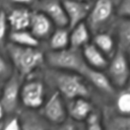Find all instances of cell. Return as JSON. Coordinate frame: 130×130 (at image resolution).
<instances>
[{
    "instance_id": "obj_29",
    "label": "cell",
    "mask_w": 130,
    "mask_h": 130,
    "mask_svg": "<svg viewBox=\"0 0 130 130\" xmlns=\"http://www.w3.org/2000/svg\"><path fill=\"white\" fill-rule=\"evenodd\" d=\"M118 13L122 18H130V0H122L119 8Z\"/></svg>"
},
{
    "instance_id": "obj_12",
    "label": "cell",
    "mask_w": 130,
    "mask_h": 130,
    "mask_svg": "<svg viewBox=\"0 0 130 130\" xmlns=\"http://www.w3.org/2000/svg\"><path fill=\"white\" fill-rule=\"evenodd\" d=\"M54 23L45 12H35L31 15L28 30L38 39H46L53 34Z\"/></svg>"
},
{
    "instance_id": "obj_27",
    "label": "cell",
    "mask_w": 130,
    "mask_h": 130,
    "mask_svg": "<svg viewBox=\"0 0 130 130\" xmlns=\"http://www.w3.org/2000/svg\"><path fill=\"white\" fill-rule=\"evenodd\" d=\"M8 20H7V14L0 10V46L3 45L4 40L6 38L7 29H8Z\"/></svg>"
},
{
    "instance_id": "obj_7",
    "label": "cell",
    "mask_w": 130,
    "mask_h": 130,
    "mask_svg": "<svg viewBox=\"0 0 130 130\" xmlns=\"http://www.w3.org/2000/svg\"><path fill=\"white\" fill-rule=\"evenodd\" d=\"M39 112L51 126L58 125L68 118L67 104L64 98L56 90L46 100Z\"/></svg>"
},
{
    "instance_id": "obj_5",
    "label": "cell",
    "mask_w": 130,
    "mask_h": 130,
    "mask_svg": "<svg viewBox=\"0 0 130 130\" xmlns=\"http://www.w3.org/2000/svg\"><path fill=\"white\" fill-rule=\"evenodd\" d=\"M46 100V87L42 80L31 79L22 83L20 90V105L23 109L40 111Z\"/></svg>"
},
{
    "instance_id": "obj_17",
    "label": "cell",
    "mask_w": 130,
    "mask_h": 130,
    "mask_svg": "<svg viewBox=\"0 0 130 130\" xmlns=\"http://www.w3.org/2000/svg\"><path fill=\"white\" fill-rule=\"evenodd\" d=\"M44 12L49 16L52 22L58 27L68 26L69 24L68 17H67V13H66V10L62 2L60 3L57 1H53V2L47 3L44 7Z\"/></svg>"
},
{
    "instance_id": "obj_14",
    "label": "cell",
    "mask_w": 130,
    "mask_h": 130,
    "mask_svg": "<svg viewBox=\"0 0 130 130\" xmlns=\"http://www.w3.org/2000/svg\"><path fill=\"white\" fill-rule=\"evenodd\" d=\"M82 55L84 58L85 63L90 68L96 69V70H104L107 69L109 66V59L108 57L100 50L98 49L93 44H87L82 48Z\"/></svg>"
},
{
    "instance_id": "obj_23",
    "label": "cell",
    "mask_w": 130,
    "mask_h": 130,
    "mask_svg": "<svg viewBox=\"0 0 130 130\" xmlns=\"http://www.w3.org/2000/svg\"><path fill=\"white\" fill-rule=\"evenodd\" d=\"M117 32L121 50L130 49V18H122L119 21Z\"/></svg>"
},
{
    "instance_id": "obj_3",
    "label": "cell",
    "mask_w": 130,
    "mask_h": 130,
    "mask_svg": "<svg viewBox=\"0 0 130 130\" xmlns=\"http://www.w3.org/2000/svg\"><path fill=\"white\" fill-rule=\"evenodd\" d=\"M53 80L56 91L67 102L78 98L90 99V89L85 83L84 78L79 74L61 71L54 76Z\"/></svg>"
},
{
    "instance_id": "obj_2",
    "label": "cell",
    "mask_w": 130,
    "mask_h": 130,
    "mask_svg": "<svg viewBox=\"0 0 130 130\" xmlns=\"http://www.w3.org/2000/svg\"><path fill=\"white\" fill-rule=\"evenodd\" d=\"M45 59L51 67L57 70L79 75H82L84 69L87 67L82 52L70 47L60 51H50L47 53Z\"/></svg>"
},
{
    "instance_id": "obj_6",
    "label": "cell",
    "mask_w": 130,
    "mask_h": 130,
    "mask_svg": "<svg viewBox=\"0 0 130 130\" xmlns=\"http://www.w3.org/2000/svg\"><path fill=\"white\" fill-rule=\"evenodd\" d=\"M21 77L18 74H12L2 86L0 102L4 108L7 117L18 114L20 106V90H21Z\"/></svg>"
},
{
    "instance_id": "obj_4",
    "label": "cell",
    "mask_w": 130,
    "mask_h": 130,
    "mask_svg": "<svg viewBox=\"0 0 130 130\" xmlns=\"http://www.w3.org/2000/svg\"><path fill=\"white\" fill-rule=\"evenodd\" d=\"M107 75L115 88L123 89L130 82V64L123 50H118L107 67Z\"/></svg>"
},
{
    "instance_id": "obj_33",
    "label": "cell",
    "mask_w": 130,
    "mask_h": 130,
    "mask_svg": "<svg viewBox=\"0 0 130 130\" xmlns=\"http://www.w3.org/2000/svg\"><path fill=\"white\" fill-rule=\"evenodd\" d=\"M73 1H80V2H89L90 0H73Z\"/></svg>"
},
{
    "instance_id": "obj_18",
    "label": "cell",
    "mask_w": 130,
    "mask_h": 130,
    "mask_svg": "<svg viewBox=\"0 0 130 130\" xmlns=\"http://www.w3.org/2000/svg\"><path fill=\"white\" fill-rule=\"evenodd\" d=\"M70 30V48L79 50V48H83L89 44V27L85 22L79 23Z\"/></svg>"
},
{
    "instance_id": "obj_20",
    "label": "cell",
    "mask_w": 130,
    "mask_h": 130,
    "mask_svg": "<svg viewBox=\"0 0 130 130\" xmlns=\"http://www.w3.org/2000/svg\"><path fill=\"white\" fill-rule=\"evenodd\" d=\"M10 43L27 48H37L39 46V40L28 30H12L9 35Z\"/></svg>"
},
{
    "instance_id": "obj_8",
    "label": "cell",
    "mask_w": 130,
    "mask_h": 130,
    "mask_svg": "<svg viewBox=\"0 0 130 130\" xmlns=\"http://www.w3.org/2000/svg\"><path fill=\"white\" fill-rule=\"evenodd\" d=\"M114 12V3L112 0H96L90 9L87 17L88 27L98 30L112 17Z\"/></svg>"
},
{
    "instance_id": "obj_31",
    "label": "cell",
    "mask_w": 130,
    "mask_h": 130,
    "mask_svg": "<svg viewBox=\"0 0 130 130\" xmlns=\"http://www.w3.org/2000/svg\"><path fill=\"white\" fill-rule=\"evenodd\" d=\"M12 1H14L16 3H19V4H29L34 0H12Z\"/></svg>"
},
{
    "instance_id": "obj_9",
    "label": "cell",
    "mask_w": 130,
    "mask_h": 130,
    "mask_svg": "<svg viewBox=\"0 0 130 130\" xmlns=\"http://www.w3.org/2000/svg\"><path fill=\"white\" fill-rule=\"evenodd\" d=\"M63 6L66 10L68 17V26L73 28L79 23L84 22L83 20L88 17V14L91 9V4L89 2H80L73 0H63Z\"/></svg>"
},
{
    "instance_id": "obj_1",
    "label": "cell",
    "mask_w": 130,
    "mask_h": 130,
    "mask_svg": "<svg viewBox=\"0 0 130 130\" xmlns=\"http://www.w3.org/2000/svg\"><path fill=\"white\" fill-rule=\"evenodd\" d=\"M7 52L21 78L29 76L45 60L44 54L37 48L21 47L10 43L7 46Z\"/></svg>"
},
{
    "instance_id": "obj_30",
    "label": "cell",
    "mask_w": 130,
    "mask_h": 130,
    "mask_svg": "<svg viewBox=\"0 0 130 130\" xmlns=\"http://www.w3.org/2000/svg\"><path fill=\"white\" fill-rule=\"evenodd\" d=\"M6 118H7V115H6L5 111H4V108H3L2 104H1V102H0V127H2V125H3L4 121L6 120Z\"/></svg>"
},
{
    "instance_id": "obj_24",
    "label": "cell",
    "mask_w": 130,
    "mask_h": 130,
    "mask_svg": "<svg viewBox=\"0 0 130 130\" xmlns=\"http://www.w3.org/2000/svg\"><path fill=\"white\" fill-rule=\"evenodd\" d=\"M85 130H105L102 111L96 109L89 116L85 121Z\"/></svg>"
},
{
    "instance_id": "obj_28",
    "label": "cell",
    "mask_w": 130,
    "mask_h": 130,
    "mask_svg": "<svg viewBox=\"0 0 130 130\" xmlns=\"http://www.w3.org/2000/svg\"><path fill=\"white\" fill-rule=\"evenodd\" d=\"M11 75H12V72H11L10 66L0 55V80L6 81L11 77Z\"/></svg>"
},
{
    "instance_id": "obj_35",
    "label": "cell",
    "mask_w": 130,
    "mask_h": 130,
    "mask_svg": "<svg viewBox=\"0 0 130 130\" xmlns=\"http://www.w3.org/2000/svg\"><path fill=\"white\" fill-rule=\"evenodd\" d=\"M127 86H128V87H129V88H130V82H129V84H128V85H127Z\"/></svg>"
},
{
    "instance_id": "obj_13",
    "label": "cell",
    "mask_w": 130,
    "mask_h": 130,
    "mask_svg": "<svg viewBox=\"0 0 130 130\" xmlns=\"http://www.w3.org/2000/svg\"><path fill=\"white\" fill-rule=\"evenodd\" d=\"M21 130H50L51 125L44 119L39 111L23 109L18 112Z\"/></svg>"
},
{
    "instance_id": "obj_32",
    "label": "cell",
    "mask_w": 130,
    "mask_h": 130,
    "mask_svg": "<svg viewBox=\"0 0 130 130\" xmlns=\"http://www.w3.org/2000/svg\"><path fill=\"white\" fill-rule=\"evenodd\" d=\"M128 61H129V64H130V49H128Z\"/></svg>"
},
{
    "instance_id": "obj_15",
    "label": "cell",
    "mask_w": 130,
    "mask_h": 130,
    "mask_svg": "<svg viewBox=\"0 0 130 130\" xmlns=\"http://www.w3.org/2000/svg\"><path fill=\"white\" fill-rule=\"evenodd\" d=\"M105 130H130V116H123L113 108L102 111Z\"/></svg>"
},
{
    "instance_id": "obj_19",
    "label": "cell",
    "mask_w": 130,
    "mask_h": 130,
    "mask_svg": "<svg viewBox=\"0 0 130 130\" xmlns=\"http://www.w3.org/2000/svg\"><path fill=\"white\" fill-rule=\"evenodd\" d=\"M51 51H60L70 47V32L66 27H58L50 37Z\"/></svg>"
},
{
    "instance_id": "obj_34",
    "label": "cell",
    "mask_w": 130,
    "mask_h": 130,
    "mask_svg": "<svg viewBox=\"0 0 130 130\" xmlns=\"http://www.w3.org/2000/svg\"><path fill=\"white\" fill-rule=\"evenodd\" d=\"M1 90H2V86L0 85V94H1Z\"/></svg>"
},
{
    "instance_id": "obj_26",
    "label": "cell",
    "mask_w": 130,
    "mask_h": 130,
    "mask_svg": "<svg viewBox=\"0 0 130 130\" xmlns=\"http://www.w3.org/2000/svg\"><path fill=\"white\" fill-rule=\"evenodd\" d=\"M1 130H21L20 126V120L18 115H12L6 118L4 121Z\"/></svg>"
},
{
    "instance_id": "obj_36",
    "label": "cell",
    "mask_w": 130,
    "mask_h": 130,
    "mask_svg": "<svg viewBox=\"0 0 130 130\" xmlns=\"http://www.w3.org/2000/svg\"><path fill=\"white\" fill-rule=\"evenodd\" d=\"M1 128H2V127H0V130H1Z\"/></svg>"
},
{
    "instance_id": "obj_11",
    "label": "cell",
    "mask_w": 130,
    "mask_h": 130,
    "mask_svg": "<svg viewBox=\"0 0 130 130\" xmlns=\"http://www.w3.org/2000/svg\"><path fill=\"white\" fill-rule=\"evenodd\" d=\"M81 76L101 92L105 94H111V95L115 94L116 88L112 84L107 73L103 72V70H96L87 66L84 69Z\"/></svg>"
},
{
    "instance_id": "obj_21",
    "label": "cell",
    "mask_w": 130,
    "mask_h": 130,
    "mask_svg": "<svg viewBox=\"0 0 130 130\" xmlns=\"http://www.w3.org/2000/svg\"><path fill=\"white\" fill-rule=\"evenodd\" d=\"M98 49H100L107 57H113L117 51H115V41L113 37L108 32H96L93 37L92 43Z\"/></svg>"
},
{
    "instance_id": "obj_25",
    "label": "cell",
    "mask_w": 130,
    "mask_h": 130,
    "mask_svg": "<svg viewBox=\"0 0 130 130\" xmlns=\"http://www.w3.org/2000/svg\"><path fill=\"white\" fill-rule=\"evenodd\" d=\"M50 130H85V122H78L71 118H67L64 122L51 126Z\"/></svg>"
},
{
    "instance_id": "obj_10",
    "label": "cell",
    "mask_w": 130,
    "mask_h": 130,
    "mask_svg": "<svg viewBox=\"0 0 130 130\" xmlns=\"http://www.w3.org/2000/svg\"><path fill=\"white\" fill-rule=\"evenodd\" d=\"M68 118L78 122H85L89 116L96 110L90 99L78 98L66 102Z\"/></svg>"
},
{
    "instance_id": "obj_22",
    "label": "cell",
    "mask_w": 130,
    "mask_h": 130,
    "mask_svg": "<svg viewBox=\"0 0 130 130\" xmlns=\"http://www.w3.org/2000/svg\"><path fill=\"white\" fill-rule=\"evenodd\" d=\"M113 109L120 115L130 116V88L128 86L118 92Z\"/></svg>"
},
{
    "instance_id": "obj_16",
    "label": "cell",
    "mask_w": 130,
    "mask_h": 130,
    "mask_svg": "<svg viewBox=\"0 0 130 130\" xmlns=\"http://www.w3.org/2000/svg\"><path fill=\"white\" fill-rule=\"evenodd\" d=\"M32 13L26 8H15L7 15L9 26L12 30H25L29 28Z\"/></svg>"
}]
</instances>
